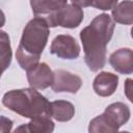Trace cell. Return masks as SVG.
Returning <instances> with one entry per match:
<instances>
[{"instance_id":"15","label":"cell","mask_w":133,"mask_h":133,"mask_svg":"<svg viewBox=\"0 0 133 133\" xmlns=\"http://www.w3.org/2000/svg\"><path fill=\"white\" fill-rule=\"evenodd\" d=\"M12 58V51L10 47V39L8 34L0 30V64L4 69V71L10 65Z\"/></svg>"},{"instance_id":"21","label":"cell","mask_w":133,"mask_h":133,"mask_svg":"<svg viewBox=\"0 0 133 133\" xmlns=\"http://www.w3.org/2000/svg\"><path fill=\"white\" fill-rule=\"evenodd\" d=\"M3 72H4V69H3V68H2V65L0 64V77H1V75H2V73H3Z\"/></svg>"},{"instance_id":"20","label":"cell","mask_w":133,"mask_h":133,"mask_svg":"<svg viewBox=\"0 0 133 133\" xmlns=\"http://www.w3.org/2000/svg\"><path fill=\"white\" fill-rule=\"evenodd\" d=\"M4 24H5V15H4V12L0 9V27L4 26Z\"/></svg>"},{"instance_id":"16","label":"cell","mask_w":133,"mask_h":133,"mask_svg":"<svg viewBox=\"0 0 133 133\" xmlns=\"http://www.w3.org/2000/svg\"><path fill=\"white\" fill-rule=\"evenodd\" d=\"M72 4H75L79 7H95L101 10H109L112 9L118 0H71Z\"/></svg>"},{"instance_id":"2","label":"cell","mask_w":133,"mask_h":133,"mask_svg":"<svg viewBox=\"0 0 133 133\" xmlns=\"http://www.w3.org/2000/svg\"><path fill=\"white\" fill-rule=\"evenodd\" d=\"M49 28L47 21L42 17L33 18L24 27L16 52L17 61L23 70L28 71L38 63L48 42Z\"/></svg>"},{"instance_id":"12","label":"cell","mask_w":133,"mask_h":133,"mask_svg":"<svg viewBox=\"0 0 133 133\" xmlns=\"http://www.w3.org/2000/svg\"><path fill=\"white\" fill-rule=\"evenodd\" d=\"M54 122L50 116H37L31 118L28 124H24L17 128L15 132H33V133H50L54 130Z\"/></svg>"},{"instance_id":"7","label":"cell","mask_w":133,"mask_h":133,"mask_svg":"<svg viewBox=\"0 0 133 133\" xmlns=\"http://www.w3.org/2000/svg\"><path fill=\"white\" fill-rule=\"evenodd\" d=\"M27 72V80L31 87L35 89H46L52 85L53 71L46 62H38Z\"/></svg>"},{"instance_id":"1","label":"cell","mask_w":133,"mask_h":133,"mask_svg":"<svg viewBox=\"0 0 133 133\" xmlns=\"http://www.w3.org/2000/svg\"><path fill=\"white\" fill-rule=\"evenodd\" d=\"M114 22L108 14L97 16L90 24L80 32V39L84 51V60L88 69L97 72L104 68L106 63V46L110 42Z\"/></svg>"},{"instance_id":"5","label":"cell","mask_w":133,"mask_h":133,"mask_svg":"<svg viewBox=\"0 0 133 133\" xmlns=\"http://www.w3.org/2000/svg\"><path fill=\"white\" fill-rule=\"evenodd\" d=\"M50 53L62 59H76L80 54V46L72 35L59 34L52 41Z\"/></svg>"},{"instance_id":"11","label":"cell","mask_w":133,"mask_h":133,"mask_svg":"<svg viewBox=\"0 0 133 133\" xmlns=\"http://www.w3.org/2000/svg\"><path fill=\"white\" fill-rule=\"evenodd\" d=\"M68 4V0H30L32 12L35 17L47 18Z\"/></svg>"},{"instance_id":"9","label":"cell","mask_w":133,"mask_h":133,"mask_svg":"<svg viewBox=\"0 0 133 133\" xmlns=\"http://www.w3.org/2000/svg\"><path fill=\"white\" fill-rule=\"evenodd\" d=\"M109 63L119 74L129 75L133 72V52L130 48H121L109 57Z\"/></svg>"},{"instance_id":"18","label":"cell","mask_w":133,"mask_h":133,"mask_svg":"<svg viewBox=\"0 0 133 133\" xmlns=\"http://www.w3.org/2000/svg\"><path fill=\"white\" fill-rule=\"evenodd\" d=\"M12 121L8 117L0 115V133H8L11 131Z\"/></svg>"},{"instance_id":"10","label":"cell","mask_w":133,"mask_h":133,"mask_svg":"<svg viewBox=\"0 0 133 133\" xmlns=\"http://www.w3.org/2000/svg\"><path fill=\"white\" fill-rule=\"evenodd\" d=\"M117 86L118 76L109 72H101L98 74L92 83L95 92L100 97H109L113 95Z\"/></svg>"},{"instance_id":"6","label":"cell","mask_w":133,"mask_h":133,"mask_svg":"<svg viewBox=\"0 0 133 133\" xmlns=\"http://www.w3.org/2000/svg\"><path fill=\"white\" fill-rule=\"evenodd\" d=\"M53 75L54 77L51 87L55 92L76 94L82 85V79L69 71L59 69L53 72Z\"/></svg>"},{"instance_id":"4","label":"cell","mask_w":133,"mask_h":133,"mask_svg":"<svg viewBox=\"0 0 133 133\" xmlns=\"http://www.w3.org/2000/svg\"><path fill=\"white\" fill-rule=\"evenodd\" d=\"M83 10L75 4H66L64 7L45 18L49 27L60 26L63 28H76L83 21Z\"/></svg>"},{"instance_id":"14","label":"cell","mask_w":133,"mask_h":133,"mask_svg":"<svg viewBox=\"0 0 133 133\" xmlns=\"http://www.w3.org/2000/svg\"><path fill=\"white\" fill-rule=\"evenodd\" d=\"M112 19L114 22L131 25L133 23V2L132 0H124L112 8Z\"/></svg>"},{"instance_id":"8","label":"cell","mask_w":133,"mask_h":133,"mask_svg":"<svg viewBox=\"0 0 133 133\" xmlns=\"http://www.w3.org/2000/svg\"><path fill=\"white\" fill-rule=\"evenodd\" d=\"M103 115L114 128V130L118 131V129L129 121L131 112L128 105L122 102H115L106 107Z\"/></svg>"},{"instance_id":"17","label":"cell","mask_w":133,"mask_h":133,"mask_svg":"<svg viewBox=\"0 0 133 133\" xmlns=\"http://www.w3.org/2000/svg\"><path fill=\"white\" fill-rule=\"evenodd\" d=\"M88 131L90 133H96V132H115L114 128L108 123L106 117L102 114L98 115L94 119L90 121Z\"/></svg>"},{"instance_id":"13","label":"cell","mask_w":133,"mask_h":133,"mask_svg":"<svg viewBox=\"0 0 133 133\" xmlns=\"http://www.w3.org/2000/svg\"><path fill=\"white\" fill-rule=\"evenodd\" d=\"M50 115L57 122H69L75 115V107L65 100L53 101L50 103Z\"/></svg>"},{"instance_id":"3","label":"cell","mask_w":133,"mask_h":133,"mask_svg":"<svg viewBox=\"0 0 133 133\" xmlns=\"http://www.w3.org/2000/svg\"><path fill=\"white\" fill-rule=\"evenodd\" d=\"M2 104L17 114L34 118L50 116V102L33 87L12 89L4 94Z\"/></svg>"},{"instance_id":"19","label":"cell","mask_w":133,"mask_h":133,"mask_svg":"<svg viewBox=\"0 0 133 133\" xmlns=\"http://www.w3.org/2000/svg\"><path fill=\"white\" fill-rule=\"evenodd\" d=\"M132 82L133 81L130 78H128L125 81V95L130 102H133V100H132Z\"/></svg>"}]
</instances>
